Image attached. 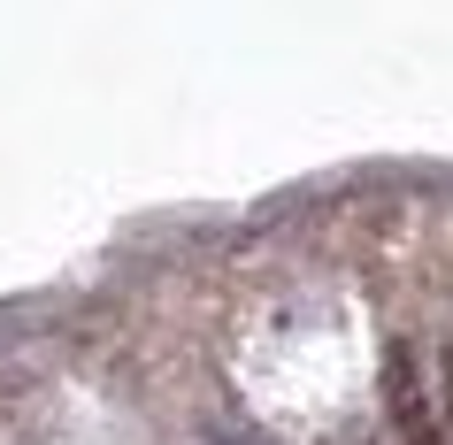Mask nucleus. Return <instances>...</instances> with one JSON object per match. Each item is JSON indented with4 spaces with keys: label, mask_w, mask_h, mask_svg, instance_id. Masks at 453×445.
<instances>
[{
    "label": "nucleus",
    "mask_w": 453,
    "mask_h": 445,
    "mask_svg": "<svg viewBox=\"0 0 453 445\" xmlns=\"http://www.w3.org/2000/svg\"><path fill=\"white\" fill-rule=\"evenodd\" d=\"M438 392H446V445H453V338L438 346Z\"/></svg>",
    "instance_id": "obj_2"
},
{
    "label": "nucleus",
    "mask_w": 453,
    "mask_h": 445,
    "mask_svg": "<svg viewBox=\"0 0 453 445\" xmlns=\"http://www.w3.org/2000/svg\"><path fill=\"white\" fill-rule=\"evenodd\" d=\"M400 445H446V430L423 415V422H407V430H400Z\"/></svg>",
    "instance_id": "obj_3"
},
{
    "label": "nucleus",
    "mask_w": 453,
    "mask_h": 445,
    "mask_svg": "<svg viewBox=\"0 0 453 445\" xmlns=\"http://www.w3.org/2000/svg\"><path fill=\"white\" fill-rule=\"evenodd\" d=\"M384 407H392V430H407V422L430 415V399H423V353L407 346V338L384 346Z\"/></svg>",
    "instance_id": "obj_1"
}]
</instances>
